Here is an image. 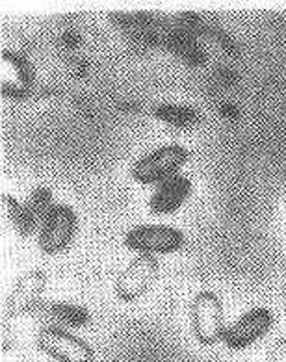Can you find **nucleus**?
<instances>
[{"label": "nucleus", "instance_id": "f257e3e1", "mask_svg": "<svg viewBox=\"0 0 286 362\" xmlns=\"http://www.w3.org/2000/svg\"><path fill=\"white\" fill-rule=\"evenodd\" d=\"M188 153L181 145H166L145 154L132 165V179L139 184H156L173 179L178 169L186 164Z\"/></svg>", "mask_w": 286, "mask_h": 362}, {"label": "nucleus", "instance_id": "f03ea898", "mask_svg": "<svg viewBox=\"0 0 286 362\" xmlns=\"http://www.w3.org/2000/svg\"><path fill=\"white\" fill-rule=\"evenodd\" d=\"M35 346L59 362H93L95 353L88 342L56 325H45L35 337Z\"/></svg>", "mask_w": 286, "mask_h": 362}, {"label": "nucleus", "instance_id": "7ed1b4c3", "mask_svg": "<svg viewBox=\"0 0 286 362\" xmlns=\"http://www.w3.org/2000/svg\"><path fill=\"white\" fill-rule=\"evenodd\" d=\"M79 218L67 204H56L45 218L40 233V247L45 255H58L69 247L76 233Z\"/></svg>", "mask_w": 286, "mask_h": 362}, {"label": "nucleus", "instance_id": "20e7f679", "mask_svg": "<svg viewBox=\"0 0 286 362\" xmlns=\"http://www.w3.org/2000/svg\"><path fill=\"white\" fill-rule=\"evenodd\" d=\"M192 327L198 342L214 346L223 338V307L216 293L201 292L192 303Z\"/></svg>", "mask_w": 286, "mask_h": 362}, {"label": "nucleus", "instance_id": "39448f33", "mask_svg": "<svg viewBox=\"0 0 286 362\" xmlns=\"http://www.w3.org/2000/svg\"><path fill=\"white\" fill-rule=\"evenodd\" d=\"M125 245L142 255L173 253L184 245V234L169 225H139L127 233Z\"/></svg>", "mask_w": 286, "mask_h": 362}, {"label": "nucleus", "instance_id": "423d86ee", "mask_svg": "<svg viewBox=\"0 0 286 362\" xmlns=\"http://www.w3.org/2000/svg\"><path fill=\"white\" fill-rule=\"evenodd\" d=\"M273 323H275V316L270 308H253L223 331V342L234 351L246 349L266 337L268 332L272 331Z\"/></svg>", "mask_w": 286, "mask_h": 362}, {"label": "nucleus", "instance_id": "0eeeda50", "mask_svg": "<svg viewBox=\"0 0 286 362\" xmlns=\"http://www.w3.org/2000/svg\"><path fill=\"white\" fill-rule=\"evenodd\" d=\"M158 260L154 255H139L119 273L115 293L121 301L132 303L147 292L158 275Z\"/></svg>", "mask_w": 286, "mask_h": 362}, {"label": "nucleus", "instance_id": "6e6552de", "mask_svg": "<svg viewBox=\"0 0 286 362\" xmlns=\"http://www.w3.org/2000/svg\"><path fill=\"white\" fill-rule=\"evenodd\" d=\"M2 75H0V90L6 97L23 99L32 93L34 88V71L23 56L11 50H2Z\"/></svg>", "mask_w": 286, "mask_h": 362}, {"label": "nucleus", "instance_id": "1a4fd4ad", "mask_svg": "<svg viewBox=\"0 0 286 362\" xmlns=\"http://www.w3.org/2000/svg\"><path fill=\"white\" fill-rule=\"evenodd\" d=\"M45 273L41 269H32L25 273L23 277L15 283L13 290L6 299L4 314L6 317H17L21 314L32 313L40 305L41 293L45 288Z\"/></svg>", "mask_w": 286, "mask_h": 362}, {"label": "nucleus", "instance_id": "9d476101", "mask_svg": "<svg viewBox=\"0 0 286 362\" xmlns=\"http://www.w3.org/2000/svg\"><path fill=\"white\" fill-rule=\"evenodd\" d=\"M192 194V180L188 177L175 175L173 179L166 180L158 186V189L149 201V210L156 216L177 212Z\"/></svg>", "mask_w": 286, "mask_h": 362}, {"label": "nucleus", "instance_id": "9b49d317", "mask_svg": "<svg viewBox=\"0 0 286 362\" xmlns=\"http://www.w3.org/2000/svg\"><path fill=\"white\" fill-rule=\"evenodd\" d=\"M34 316L45 322L59 323L67 327H84L89 322V313L84 307L71 305V303H40L32 310Z\"/></svg>", "mask_w": 286, "mask_h": 362}, {"label": "nucleus", "instance_id": "f8f14e48", "mask_svg": "<svg viewBox=\"0 0 286 362\" xmlns=\"http://www.w3.org/2000/svg\"><path fill=\"white\" fill-rule=\"evenodd\" d=\"M153 115L177 129H192L201 121L198 110L183 105H158L153 108Z\"/></svg>", "mask_w": 286, "mask_h": 362}, {"label": "nucleus", "instance_id": "ddd939ff", "mask_svg": "<svg viewBox=\"0 0 286 362\" xmlns=\"http://www.w3.org/2000/svg\"><path fill=\"white\" fill-rule=\"evenodd\" d=\"M0 201H2V209H4L6 216L15 227L17 234L21 238H28L30 234L34 233L35 227L32 223V219H30L28 212H26V206H23L17 199L6 194L0 195Z\"/></svg>", "mask_w": 286, "mask_h": 362}, {"label": "nucleus", "instance_id": "4468645a", "mask_svg": "<svg viewBox=\"0 0 286 362\" xmlns=\"http://www.w3.org/2000/svg\"><path fill=\"white\" fill-rule=\"evenodd\" d=\"M25 206L30 219H32V223H34V227L35 225H40L41 221H45V218L49 216L50 210L55 209V206H52V192H50L49 188H43V186L35 188Z\"/></svg>", "mask_w": 286, "mask_h": 362}, {"label": "nucleus", "instance_id": "2eb2a0df", "mask_svg": "<svg viewBox=\"0 0 286 362\" xmlns=\"http://www.w3.org/2000/svg\"><path fill=\"white\" fill-rule=\"evenodd\" d=\"M270 362H286V338H279L270 349Z\"/></svg>", "mask_w": 286, "mask_h": 362}]
</instances>
